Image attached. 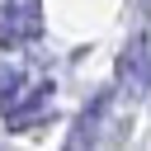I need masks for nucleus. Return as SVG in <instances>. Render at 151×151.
Segmentation results:
<instances>
[{
	"instance_id": "nucleus-3",
	"label": "nucleus",
	"mask_w": 151,
	"mask_h": 151,
	"mask_svg": "<svg viewBox=\"0 0 151 151\" xmlns=\"http://www.w3.org/2000/svg\"><path fill=\"white\" fill-rule=\"evenodd\" d=\"M109 99H113V94H99V99H94V109H85V113H80V132H71V146H85V142H94V137H99V123H104V113H109Z\"/></svg>"
},
{
	"instance_id": "nucleus-1",
	"label": "nucleus",
	"mask_w": 151,
	"mask_h": 151,
	"mask_svg": "<svg viewBox=\"0 0 151 151\" xmlns=\"http://www.w3.org/2000/svg\"><path fill=\"white\" fill-rule=\"evenodd\" d=\"M42 28V5L38 0H5L0 5V42H28Z\"/></svg>"
},
{
	"instance_id": "nucleus-2",
	"label": "nucleus",
	"mask_w": 151,
	"mask_h": 151,
	"mask_svg": "<svg viewBox=\"0 0 151 151\" xmlns=\"http://www.w3.org/2000/svg\"><path fill=\"white\" fill-rule=\"evenodd\" d=\"M118 76H123V85H127L132 94H142V90L151 85V52H146V38H132V42L123 47Z\"/></svg>"
}]
</instances>
